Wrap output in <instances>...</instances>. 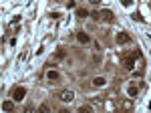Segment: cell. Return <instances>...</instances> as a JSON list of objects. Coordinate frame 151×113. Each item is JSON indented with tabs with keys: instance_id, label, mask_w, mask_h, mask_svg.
Segmentation results:
<instances>
[{
	"instance_id": "obj_1",
	"label": "cell",
	"mask_w": 151,
	"mask_h": 113,
	"mask_svg": "<svg viewBox=\"0 0 151 113\" xmlns=\"http://www.w3.org/2000/svg\"><path fill=\"white\" fill-rule=\"evenodd\" d=\"M59 99H61L63 103H71V101L75 99V93H73V91H69V89H65V91H61V93H59Z\"/></svg>"
},
{
	"instance_id": "obj_2",
	"label": "cell",
	"mask_w": 151,
	"mask_h": 113,
	"mask_svg": "<svg viewBox=\"0 0 151 113\" xmlns=\"http://www.w3.org/2000/svg\"><path fill=\"white\" fill-rule=\"evenodd\" d=\"M24 95H26V89H24V87H16V89L12 91V101H22Z\"/></svg>"
},
{
	"instance_id": "obj_3",
	"label": "cell",
	"mask_w": 151,
	"mask_h": 113,
	"mask_svg": "<svg viewBox=\"0 0 151 113\" xmlns=\"http://www.w3.org/2000/svg\"><path fill=\"white\" fill-rule=\"evenodd\" d=\"M123 59H125V69L127 71H133V67H135V53H133V57H125L123 55Z\"/></svg>"
},
{
	"instance_id": "obj_4",
	"label": "cell",
	"mask_w": 151,
	"mask_h": 113,
	"mask_svg": "<svg viewBox=\"0 0 151 113\" xmlns=\"http://www.w3.org/2000/svg\"><path fill=\"white\" fill-rule=\"evenodd\" d=\"M77 40H79L81 44H87V42H91V37H89L85 31H81V33H77Z\"/></svg>"
},
{
	"instance_id": "obj_5",
	"label": "cell",
	"mask_w": 151,
	"mask_h": 113,
	"mask_svg": "<svg viewBox=\"0 0 151 113\" xmlns=\"http://www.w3.org/2000/svg\"><path fill=\"white\" fill-rule=\"evenodd\" d=\"M117 42H119V44H127V42H131V37H129L127 33H119V35H117Z\"/></svg>"
},
{
	"instance_id": "obj_6",
	"label": "cell",
	"mask_w": 151,
	"mask_h": 113,
	"mask_svg": "<svg viewBox=\"0 0 151 113\" xmlns=\"http://www.w3.org/2000/svg\"><path fill=\"white\" fill-rule=\"evenodd\" d=\"M12 109H14V101H4L2 103V111L4 113H12Z\"/></svg>"
},
{
	"instance_id": "obj_7",
	"label": "cell",
	"mask_w": 151,
	"mask_h": 113,
	"mask_svg": "<svg viewBox=\"0 0 151 113\" xmlns=\"http://www.w3.org/2000/svg\"><path fill=\"white\" fill-rule=\"evenodd\" d=\"M105 83H107L105 77H95V79H93V85H95V87H103Z\"/></svg>"
},
{
	"instance_id": "obj_8",
	"label": "cell",
	"mask_w": 151,
	"mask_h": 113,
	"mask_svg": "<svg viewBox=\"0 0 151 113\" xmlns=\"http://www.w3.org/2000/svg\"><path fill=\"white\" fill-rule=\"evenodd\" d=\"M101 18L103 20H113V12L111 10H101Z\"/></svg>"
},
{
	"instance_id": "obj_9",
	"label": "cell",
	"mask_w": 151,
	"mask_h": 113,
	"mask_svg": "<svg viewBox=\"0 0 151 113\" xmlns=\"http://www.w3.org/2000/svg\"><path fill=\"white\" fill-rule=\"evenodd\" d=\"M46 79H48V81H57V79H59V73H57V71H48V73H46Z\"/></svg>"
},
{
	"instance_id": "obj_10",
	"label": "cell",
	"mask_w": 151,
	"mask_h": 113,
	"mask_svg": "<svg viewBox=\"0 0 151 113\" xmlns=\"http://www.w3.org/2000/svg\"><path fill=\"white\" fill-rule=\"evenodd\" d=\"M38 113H50V107H48L46 103H40V105H38Z\"/></svg>"
},
{
	"instance_id": "obj_11",
	"label": "cell",
	"mask_w": 151,
	"mask_h": 113,
	"mask_svg": "<svg viewBox=\"0 0 151 113\" xmlns=\"http://www.w3.org/2000/svg\"><path fill=\"white\" fill-rule=\"evenodd\" d=\"M77 16H79V18H87V16H89L87 8H79V10H77Z\"/></svg>"
},
{
	"instance_id": "obj_12",
	"label": "cell",
	"mask_w": 151,
	"mask_h": 113,
	"mask_svg": "<svg viewBox=\"0 0 151 113\" xmlns=\"http://www.w3.org/2000/svg\"><path fill=\"white\" fill-rule=\"evenodd\" d=\"M79 113H93V107L91 105H81L79 107Z\"/></svg>"
},
{
	"instance_id": "obj_13",
	"label": "cell",
	"mask_w": 151,
	"mask_h": 113,
	"mask_svg": "<svg viewBox=\"0 0 151 113\" xmlns=\"http://www.w3.org/2000/svg\"><path fill=\"white\" fill-rule=\"evenodd\" d=\"M137 95V87H129V97H135Z\"/></svg>"
},
{
	"instance_id": "obj_14",
	"label": "cell",
	"mask_w": 151,
	"mask_h": 113,
	"mask_svg": "<svg viewBox=\"0 0 151 113\" xmlns=\"http://www.w3.org/2000/svg\"><path fill=\"white\" fill-rule=\"evenodd\" d=\"M91 16H93V18H95V20H101V12H97V10H95V12H93V14H91Z\"/></svg>"
},
{
	"instance_id": "obj_15",
	"label": "cell",
	"mask_w": 151,
	"mask_h": 113,
	"mask_svg": "<svg viewBox=\"0 0 151 113\" xmlns=\"http://www.w3.org/2000/svg\"><path fill=\"white\" fill-rule=\"evenodd\" d=\"M65 55H67V51H65V49H61V51H59V53H57V57H59V59H63V57H65Z\"/></svg>"
},
{
	"instance_id": "obj_16",
	"label": "cell",
	"mask_w": 151,
	"mask_h": 113,
	"mask_svg": "<svg viewBox=\"0 0 151 113\" xmlns=\"http://www.w3.org/2000/svg\"><path fill=\"white\" fill-rule=\"evenodd\" d=\"M24 113H38V111H37V109H34V107H30V105H28V107L24 109Z\"/></svg>"
},
{
	"instance_id": "obj_17",
	"label": "cell",
	"mask_w": 151,
	"mask_h": 113,
	"mask_svg": "<svg viewBox=\"0 0 151 113\" xmlns=\"http://www.w3.org/2000/svg\"><path fill=\"white\" fill-rule=\"evenodd\" d=\"M123 109H131V101H125L123 103Z\"/></svg>"
},
{
	"instance_id": "obj_18",
	"label": "cell",
	"mask_w": 151,
	"mask_h": 113,
	"mask_svg": "<svg viewBox=\"0 0 151 113\" xmlns=\"http://www.w3.org/2000/svg\"><path fill=\"white\" fill-rule=\"evenodd\" d=\"M59 113H71V111H69V109H61Z\"/></svg>"
}]
</instances>
